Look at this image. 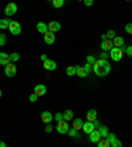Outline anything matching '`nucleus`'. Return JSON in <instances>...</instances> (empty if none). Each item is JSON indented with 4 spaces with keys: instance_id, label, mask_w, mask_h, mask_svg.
<instances>
[{
    "instance_id": "37",
    "label": "nucleus",
    "mask_w": 132,
    "mask_h": 147,
    "mask_svg": "<svg viewBox=\"0 0 132 147\" xmlns=\"http://www.w3.org/2000/svg\"><path fill=\"white\" fill-rule=\"evenodd\" d=\"M83 3L86 7H91V5H94V0H83Z\"/></svg>"
},
{
    "instance_id": "4",
    "label": "nucleus",
    "mask_w": 132,
    "mask_h": 147,
    "mask_svg": "<svg viewBox=\"0 0 132 147\" xmlns=\"http://www.w3.org/2000/svg\"><path fill=\"white\" fill-rule=\"evenodd\" d=\"M16 12H17V4L13 3V1L8 3L7 5H5V8H4V13L7 15V16H12V15H15Z\"/></svg>"
},
{
    "instance_id": "29",
    "label": "nucleus",
    "mask_w": 132,
    "mask_h": 147,
    "mask_svg": "<svg viewBox=\"0 0 132 147\" xmlns=\"http://www.w3.org/2000/svg\"><path fill=\"white\" fill-rule=\"evenodd\" d=\"M9 58H11V62H16V61L20 60V55L16 53V52H13V53H11L9 55Z\"/></svg>"
},
{
    "instance_id": "16",
    "label": "nucleus",
    "mask_w": 132,
    "mask_h": 147,
    "mask_svg": "<svg viewBox=\"0 0 132 147\" xmlns=\"http://www.w3.org/2000/svg\"><path fill=\"white\" fill-rule=\"evenodd\" d=\"M37 32H40V33H42V34H45L48 31H49V28H48V24H45L44 21H38L37 23Z\"/></svg>"
},
{
    "instance_id": "43",
    "label": "nucleus",
    "mask_w": 132,
    "mask_h": 147,
    "mask_svg": "<svg viewBox=\"0 0 132 147\" xmlns=\"http://www.w3.org/2000/svg\"><path fill=\"white\" fill-rule=\"evenodd\" d=\"M45 60H48V57H46V55H41V61L44 62Z\"/></svg>"
},
{
    "instance_id": "32",
    "label": "nucleus",
    "mask_w": 132,
    "mask_h": 147,
    "mask_svg": "<svg viewBox=\"0 0 132 147\" xmlns=\"http://www.w3.org/2000/svg\"><path fill=\"white\" fill-rule=\"evenodd\" d=\"M83 68L86 69V72H87V73H90L92 70V64H90V62H86L85 65H83Z\"/></svg>"
},
{
    "instance_id": "30",
    "label": "nucleus",
    "mask_w": 132,
    "mask_h": 147,
    "mask_svg": "<svg viewBox=\"0 0 132 147\" xmlns=\"http://www.w3.org/2000/svg\"><path fill=\"white\" fill-rule=\"evenodd\" d=\"M106 36H107V38H109V40H114V37H115L116 36V33H115V31H109L107 32V33H106Z\"/></svg>"
},
{
    "instance_id": "15",
    "label": "nucleus",
    "mask_w": 132,
    "mask_h": 147,
    "mask_svg": "<svg viewBox=\"0 0 132 147\" xmlns=\"http://www.w3.org/2000/svg\"><path fill=\"white\" fill-rule=\"evenodd\" d=\"M48 28H49L50 32H58L61 29V24H60L58 21H50V23L48 24Z\"/></svg>"
},
{
    "instance_id": "47",
    "label": "nucleus",
    "mask_w": 132,
    "mask_h": 147,
    "mask_svg": "<svg viewBox=\"0 0 132 147\" xmlns=\"http://www.w3.org/2000/svg\"><path fill=\"white\" fill-rule=\"evenodd\" d=\"M78 1H83V0H78Z\"/></svg>"
},
{
    "instance_id": "10",
    "label": "nucleus",
    "mask_w": 132,
    "mask_h": 147,
    "mask_svg": "<svg viewBox=\"0 0 132 147\" xmlns=\"http://www.w3.org/2000/svg\"><path fill=\"white\" fill-rule=\"evenodd\" d=\"M101 48L103 52H110L112 48H114V42H112V40H105L101 42Z\"/></svg>"
},
{
    "instance_id": "45",
    "label": "nucleus",
    "mask_w": 132,
    "mask_h": 147,
    "mask_svg": "<svg viewBox=\"0 0 132 147\" xmlns=\"http://www.w3.org/2000/svg\"><path fill=\"white\" fill-rule=\"evenodd\" d=\"M7 144H5V142H0V147H5Z\"/></svg>"
},
{
    "instance_id": "40",
    "label": "nucleus",
    "mask_w": 132,
    "mask_h": 147,
    "mask_svg": "<svg viewBox=\"0 0 132 147\" xmlns=\"http://www.w3.org/2000/svg\"><path fill=\"white\" fill-rule=\"evenodd\" d=\"M92 123H94V127H95V129H99V127H101V122L98 121V118H96L95 121H92Z\"/></svg>"
},
{
    "instance_id": "6",
    "label": "nucleus",
    "mask_w": 132,
    "mask_h": 147,
    "mask_svg": "<svg viewBox=\"0 0 132 147\" xmlns=\"http://www.w3.org/2000/svg\"><path fill=\"white\" fill-rule=\"evenodd\" d=\"M57 131L60 134H68V130L70 129L69 127V125H68V121H65V119H62V121H60V122H57Z\"/></svg>"
},
{
    "instance_id": "34",
    "label": "nucleus",
    "mask_w": 132,
    "mask_h": 147,
    "mask_svg": "<svg viewBox=\"0 0 132 147\" xmlns=\"http://www.w3.org/2000/svg\"><path fill=\"white\" fill-rule=\"evenodd\" d=\"M125 32L128 34H132V23H128V24L125 25Z\"/></svg>"
},
{
    "instance_id": "49",
    "label": "nucleus",
    "mask_w": 132,
    "mask_h": 147,
    "mask_svg": "<svg viewBox=\"0 0 132 147\" xmlns=\"http://www.w3.org/2000/svg\"><path fill=\"white\" fill-rule=\"evenodd\" d=\"M49 1H52V0H49Z\"/></svg>"
},
{
    "instance_id": "42",
    "label": "nucleus",
    "mask_w": 132,
    "mask_h": 147,
    "mask_svg": "<svg viewBox=\"0 0 132 147\" xmlns=\"http://www.w3.org/2000/svg\"><path fill=\"white\" fill-rule=\"evenodd\" d=\"M107 56H109V53H107V52H105V53H101V58H107Z\"/></svg>"
},
{
    "instance_id": "12",
    "label": "nucleus",
    "mask_w": 132,
    "mask_h": 147,
    "mask_svg": "<svg viewBox=\"0 0 132 147\" xmlns=\"http://www.w3.org/2000/svg\"><path fill=\"white\" fill-rule=\"evenodd\" d=\"M53 118H54V117L52 115L50 111H42V113H41V121L44 123H50L52 121H53Z\"/></svg>"
},
{
    "instance_id": "9",
    "label": "nucleus",
    "mask_w": 132,
    "mask_h": 147,
    "mask_svg": "<svg viewBox=\"0 0 132 147\" xmlns=\"http://www.w3.org/2000/svg\"><path fill=\"white\" fill-rule=\"evenodd\" d=\"M88 135H90V140H91L92 143H98L99 140L102 139V135H101V133H99L98 129H94Z\"/></svg>"
},
{
    "instance_id": "33",
    "label": "nucleus",
    "mask_w": 132,
    "mask_h": 147,
    "mask_svg": "<svg viewBox=\"0 0 132 147\" xmlns=\"http://www.w3.org/2000/svg\"><path fill=\"white\" fill-rule=\"evenodd\" d=\"M53 129H54V126H53V125L46 123V126H45V131H46V133H52V131H53Z\"/></svg>"
},
{
    "instance_id": "14",
    "label": "nucleus",
    "mask_w": 132,
    "mask_h": 147,
    "mask_svg": "<svg viewBox=\"0 0 132 147\" xmlns=\"http://www.w3.org/2000/svg\"><path fill=\"white\" fill-rule=\"evenodd\" d=\"M94 123L90 122V121H87V122H83V126H82V130L85 131L86 134H90L92 130H94Z\"/></svg>"
},
{
    "instance_id": "35",
    "label": "nucleus",
    "mask_w": 132,
    "mask_h": 147,
    "mask_svg": "<svg viewBox=\"0 0 132 147\" xmlns=\"http://www.w3.org/2000/svg\"><path fill=\"white\" fill-rule=\"evenodd\" d=\"M37 98H38V96L36 94V93H33V94H31V96H29V101H31V102H36V101H37Z\"/></svg>"
},
{
    "instance_id": "22",
    "label": "nucleus",
    "mask_w": 132,
    "mask_h": 147,
    "mask_svg": "<svg viewBox=\"0 0 132 147\" xmlns=\"http://www.w3.org/2000/svg\"><path fill=\"white\" fill-rule=\"evenodd\" d=\"M66 74H68L69 77L75 76V74H77V66H73V65L68 66V68H66Z\"/></svg>"
},
{
    "instance_id": "17",
    "label": "nucleus",
    "mask_w": 132,
    "mask_h": 147,
    "mask_svg": "<svg viewBox=\"0 0 132 147\" xmlns=\"http://www.w3.org/2000/svg\"><path fill=\"white\" fill-rule=\"evenodd\" d=\"M86 118H87V121H90V122L95 121L96 118H98V113H96V110H95V109H90L87 111V115H86Z\"/></svg>"
},
{
    "instance_id": "19",
    "label": "nucleus",
    "mask_w": 132,
    "mask_h": 147,
    "mask_svg": "<svg viewBox=\"0 0 132 147\" xmlns=\"http://www.w3.org/2000/svg\"><path fill=\"white\" fill-rule=\"evenodd\" d=\"M11 19H0V29H8L9 28V24H11Z\"/></svg>"
},
{
    "instance_id": "7",
    "label": "nucleus",
    "mask_w": 132,
    "mask_h": 147,
    "mask_svg": "<svg viewBox=\"0 0 132 147\" xmlns=\"http://www.w3.org/2000/svg\"><path fill=\"white\" fill-rule=\"evenodd\" d=\"M44 69L45 70H49V72H53V70H56V68H57V64H56V61L54 60H45L44 61Z\"/></svg>"
},
{
    "instance_id": "50",
    "label": "nucleus",
    "mask_w": 132,
    "mask_h": 147,
    "mask_svg": "<svg viewBox=\"0 0 132 147\" xmlns=\"http://www.w3.org/2000/svg\"><path fill=\"white\" fill-rule=\"evenodd\" d=\"M131 42H132V41H131Z\"/></svg>"
},
{
    "instance_id": "24",
    "label": "nucleus",
    "mask_w": 132,
    "mask_h": 147,
    "mask_svg": "<svg viewBox=\"0 0 132 147\" xmlns=\"http://www.w3.org/2000/svg\"><path fill=\"white\" fill-rule=\"evenodd\" d=\"M96 144H98V147H110V142L107 138H102Z\"/></svg>"
},
{
    "instance_id": "31",
    "label": "nucleus",
    "mask_w": 132,
    "mask_h": 147,
    "mask_svg": "<svg viewBox=\"0 0 132 147\" xmlns=\"http://www.w3.org/2000/svg\"><path fill=\"white\" fill-rule=\"evenodd\" d=\"M5 41H7V36L4 33H0V47H3L5 44Z\"/></svg>"
},
{
    "instance_id": "1",
    "label": "nucleus",
    "mask_w": 132,
    "mask_h": 147,
    "mask_svg": "<svg viewBox=\"0 0 132 147\" xmlns=\"http://www.w3.org/2000/svg\"><path fill=\"white\" fill-rule=\"evenodd\" d=\"M92 72L99 77H105L111 72V66L106 58H99L95 61V64H92Z\"/></svg>"
},
{
    "instance_id": "41",
    "label": "nucleus",
    "mask_w": 132,
    "mask_h": 147,
    "mask_svg": "<svg viewBox=\"0 0 132 147\" xmlns=\"http://www.w3.org/2000/svg\"><path fill=\"white\" fill-rule=\"evenodd\" d=\"M114 138H116L115 134H112V133H109V135H107V139H109V142H111Z\"/></svg>"
},
{
    "instance_id": "13",
    "label": "nucleus",
    "mask_w": 132,
    "mask_h": 147,
    "mask_svg": "<svg viewBox=\"0 0 132 147\" xmlns=\"http://www.w3.org/2000/svg\"><path fill=\"white\" fill-rule=\"evenodd\" d=\"M11 62V58L8 53H4V52H0V65H7Z\"/></svg>"
},
{
    "instance_id": "36",
    "label": "nucleus",
    "mask_w": 132,
    "mask_h": 147,
    "mask_svg": "<svg viewBox=\"0 0 132 147\" xmlns=\"http://www.w3.org/2000/svg\"><path fill=\"white\" fill-rule=\"evenodd\" d=\"M54 118H56V122H60V121H62V119H64V114H61V113H57V114H56V117H54Z\"/></svg>"
},
{
    "instance_id": "3",
    "label": "nucleus",
    "mask_w": 132,
    "mask_h": 147,
    "mask_svg": "<svg viewBox=\"0 0 132 147\" xmlns=\"http://www.w3.org/2000/svg\"><path fill=\"white\" fill-rule=\"evenodd\" d=\"M4 73H5V76H7V77H15V76H16V73H17L16 65H15L13 62L7 64V65H5V69H4Z\"/></svg>"
},
{
    "instance_id": "28",
    "label": "nucleus",
    "mask_w": 132,
    "mask_h": 147,
    "mask_svg": "<svg viewBox=\"0 0 132 147\" xmlns=\"http://www.w3.org/2000/svg\"><path fill=\"white\" fill-rule=\"evenodd\" d=\"M52 3H53V7L54 8H61L65 4V0H52Z\"/></svg>"
},
{
    "instance_id": "23",
    "label": "nucleus",
    "mask_w": 132,
    "mask_h": 147,
    "mask_svg": "<svg viewBox=\"0 0 132 147\" xmlns=\"http://www.w3.org/2000/svg\"><path fill=\"white\" fill-rule=\"evenodd\" d=\"M73 118H74V113L71 111V110H66L64 113V119L65 121H73Z\"/></svg>"
},
{
    "instance_id": "20",
    "label": "nucleus",
    "mask_w": 132,
    "mask_h": 147,
    "mask_svg": "<svg viewBox=\"0 0 132 147\" xmlns=\"http://www.w3.org/2000/svg\"><path fill=\"white\" fill-rule=\"evenodd\" d=\"M112 42H114V47H118V48H120L122 45H124V38H123L122 36H115Z\"/></svg>"
},
{
    "instance_id": "18",
    "label": "nucleus",
    "mask_w": 132,
    "mask_h": 147,
    "mask_svg": "<svg viewBox=\"0 0 132 147\" xmlns=\"http://www.w3.org/2000/svg\"><path fill=\"white\" fill-rule=\"evenodd\" d=\"M82 126H83V121L81 118H77V119L73 118V129H75L78 131V130H82Z\"/></svg>"
},
{
    "instance_id": "44",
    "label": "nucleus",
    "mask_w": 132,
    "mask_h": 147,
    "mask_svg": "<svg viewBox=\"0 0 132 147\" xmlns=\"http://www.w3.org/2000/svg\"><path fill=\"white\" fill-rule=\"evenodd\" d=\"M101 37H102V41H105V40H107V36H106V33H105V34H102Z\"/></svg>"
},
{
    "instance_id": "11",
    "label": "nucleus",
    "mask_w": 132,
    "mask_h": 147,
    "mask_svg": "<svg viewBox=\"0 0 132 147\" xmlns=\"http://www.w3.org/2000/svg\"><path fill=\"white\" fill-rule=\"evenodd\" d=\"M46 92H48L46 86L42 85V84H38V85L34 86V93H36V94H37L38 97L45 96V94H46Z\"/></svg>"
},
{
    "instance_id": "38",
    "label": "nucleus",
    "mask_w": 132,
    "mask_h": 147,
    "mask_svg": "<svg viewBox=\"0 0 132 147\" xmlns=\"http://www.w3.org/2000/svg\"><path fill=\"white\" fill-rule=\"evenodd\" d=\"M95 57L94 56H87V62H90V64H95Z\"/></svg>"
},
{
    "instance_id": "26",
    "label": "nucleus",
    "mask_w": 132,
    "mask_h": 147,
    "mask_svg": "<svg viewBox=\"0 0 132 147\" xmlns=\"http://www.w3.org/2000/svg\"><path fill=\"white\" fill-rule=\"evenodd\" d=\"M68 134H69V137H71V138H77V139L79 138V134H78V131L75 130V129H73V127L68 130Z\"/></svg>"
},
{
    "instance_id": "25",
    "label": "nucleus",
    "mask_w": 132,
    "mask_h": 147,
    "mask_svg": "<svg viewBox=\"0 0 132 147\" xmlns=\"http://www.w3.org/2000/svg\"><path fill=\"white\" fill-rule=\"evenodd\" d=\"M98 130H99V133H101L102 138H107V135H109V129H107V127H106V126H101Z\"/></svg>"
},
{
    "instance_id": "48",
    "label": "nucleus",
    "mask_w": 132,
    "mask_h": 147,
    "mask_svg": "<svg viewBox=\"0 0 132 147\" xmlns=\"http://www.w3.org/2000/svg\"><path fill=\"white\" fill-rule=\"evenodd\" d=\"M125 1H129V0H125Z\"/></svg>"
},
{
    "instance_id": "8",
    "label": "nucleus",
    "mask_w": 132,
    "mask_h": 147,
    "mask_svg": "<svg viewBox=\"0 0 132 147\" xmlns=\"http://www.w3.org/2000/svg\"><path fill=\"white\" fill-rule=\"evenodd\" d=\"M44 41H45V42H46L48 45L54 44V41H56V34H54V32L48 31L46 33L44 34Z\"/></svg>"
},
{
    "instance_id": "27",
    "label": "nucleus",
    "mask_w": 132,
    "mask_h": 147,
    "mask_svg": "<svg viewBox=\"0 0 132 147\" xmlns=\"http://www.w3.org/2000/svg\"><path fill=\"white\" fill-rule=\"evenodd\" d=\"M122 144L123 143L118 139V138H114V139L110 142V146H111V147H122Z\"/></svg>"
},
{
    "instance_id": "46",
    "label": "nucleus",
    "mask_w": 132,
    "mask_h": 147,
    "mask_svg": "<svg viewBox=\"0 0 132 147\" xmlns=\"http://www.w3.org/2000/svg\"><path fill=\"white\" fill-rule=\"evenodd\" d=\"M1 94H3V93H1V89H0V97H1Z\"/></svg>"
},
{
    "instance_id": "2",
    "label": "nucleus",
    "mask_w": 132,
    "mask_h": 147,
    "mask_svg": "<svg viewBox=\"0 0 132 147\" xmlns=\"http://www.w3.org/2000/svg\"><path fill=\"white\" fill-rule=\"evenodd\" d=\"M110 57L114 60V61H120L123 57V52L120 48H118V47H114V48L110 51Z\"/></svg>"
},
{
    "instance_id": "5",
    "label": "nucleus",
    "mask_w": 132,
    "mask_h": 147,
    "mask_svg": "<svg viewBox=\"0 0 132 147\" xmlns=\"http://www.w3.org/2000/svg\"><path fill=\"white\" fill-rule=\"evenodd\" d=\"M11 31V33L15 34V36H17V34H20L21 33V24L19 23V21H11V24H9V28H8Z\"/></svg>"
},
{
    "instance_id": "39",
    "label": "nucleus",
    "mask_w": 132,
    "mask_h": 147,
    "mask_svg": "<svg viewBox=\"0 0 132 147\" xmlns=\"http://www.w3.org/2000/svg\"><path fill=\"white\" fill-rule=\"evenodd\" d=\"M125 53H127V56H128V57H132V45L125 49Z\"/></svg>"
},
{
    "instance_id": "21",
    "label": "nucleus",
    "mask_w": 132,
    "mask_h": 147,
    "mask_svg": "<svg viewBox=\"0 0 132 147\" xmlns=\"http://www.w3.org/2000/svg\"><path fill=\"white\" fill-rule=\"evenodd\" d=\"M87 74H88V73L86 72V69L83 68V66H78V65H77V76H78V77H81V78H85Z\"/></svg>"
}]
</instances>
